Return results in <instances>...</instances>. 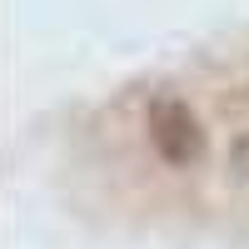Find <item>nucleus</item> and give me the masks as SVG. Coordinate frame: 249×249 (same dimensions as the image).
I'll list each match as a JSON object with an SVG mask.
<instances>
[{"label": "nucleus", "instance_id": "1", "mask_svg": "<svg viewBox=\"0 0 249 249\" xmlns=\"http://www.w3.org/2000/svg\"><path fill=\"white\" fill-rule=\"evenodd\" d=\"M144 130H150V150L170 164V170H190L204 155V124L199 115L184 105V100H155L150 115H144Z\"/></svg>", "mask_w": 249, "mask_h": 249}]
</instances>
